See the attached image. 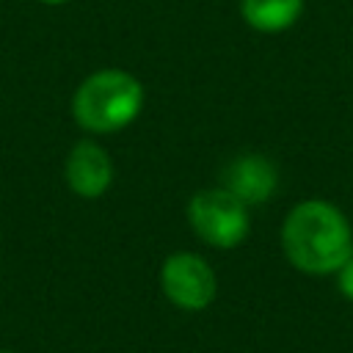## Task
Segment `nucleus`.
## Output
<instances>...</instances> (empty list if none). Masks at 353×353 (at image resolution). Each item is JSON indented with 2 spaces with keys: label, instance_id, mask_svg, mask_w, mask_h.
<instances>
[{
  "label": "nucleus",
  "instance_id": "nucleus-1",
  "mask_svg": "<svg viewBox=\"0 0 353 353\" xmlns=\"http://www.w3.org/2000/svg\"><path fill=\"white\" fill-rule=\"evenodd\" d=\"M281 245L287 259L303 273H336L353 254L350 223L328 201L312 199L290 210L281 226Z\"/></svg>",
  "mask_w": 353,
  "mask_h": 353
},
{
  "label": "nucleus",
  "instance_id": "nucleus-6",
  "mask_svg": "<svg viewBox=\"0 0 353 353\" xmlns=\"http://www.w3.org/2000/svg\"><path fill=\"white\" fill-rule=\"evenodd\" d=\"M279 185L276 165L262 154H243L234 157L223 168V188L237 196L243 204H262L273 196Z\"/></svg>",
  "mask_w": 353,
  "mask_h": 353
},
{
  "label": "nucleus",
  "instance_id": "nucleus-8",
  "mask_svg": "<svg viewBox=\"0 0 353 353\" xmlns=\"http://www.w3.org/2000/svg\"><path fill=\"white\" fill-rule=\"evenodd\" d=\"M336 273H339V290L345 292V298L353 301V254L347 256V262H345Z\"/></svg>",
  "mask_w": 353,
  "mask_h": 353
},
{
  "label": "nucleus",
  "instance_id": "nucleus-5",
  "mask_svg": "<svg viewBox=\"0 0 353 353\" xmlns=\"http://www.w3.org/2000/svg\"><path fill=\"white\" fill-rule=\"evenodd\" d=\"M63 176L69 182V188L83 196V199H97L110 188L113 179V163L110 154L91 141H80L72 146V152L66 154V165H63Z\"/></svg>",
  "mask_w": 353,
  "mask_h": 353
},
{
  "label": "nucleus",
  "instance_id": "nucleus-9",
  "mask_svg": "<svg viewBox=\"0 0 353 353\" xmlns=\"http://www.w3.org/2000/svg\"><path fill=\"white\" fill-rule=\"evenodd\" d=\"M41 3H47V6H61V3H66V0H41Z\"/></svg>",
  "mask_w": 353,
  "mask_h": 353
},
{
  "label": "nucleus",
  "instance_id": "nucleus-4",
  "mask_svg": "<svg viewBox=\"0 0 353 353\" xmlns=\"http://www.w3.org/2000/svg\"><path fill=\"white\" fill-rule=\"evenodd\" d=\"M160 281H163L165 298L188 312H199V309L210 306L215 298V290H218L212 268L190 251L171 254L163 265Z\"/></svg>",
  "mask_w": 353,
  "mask_h": 353
},
{
  "label": "nucleus",
  "instance_id": "nucleus-3",
  "mask_svg": "<svg viewBox=\"0 0 353 353\" xmlns=\"http://www.w3.org/2000/svg\"><path fill=\"white\" fill-rule=\"evenodd\" d=\"M188 221L193 232L215 248H234L243 243L251 223L245 204L226 188L199 190L188 204Z\"/></svg>",
  "mask_w": 353,
  "mask_h": 353
},
{
  "label": "nucleus",
  "instance_id": "nucleus-2",
  "mask_svg": "<svg viewBox=\"0 0 353 353\" xmlns=\"http://www.w3.org/2000/svg\"><path fill=\"white\" fill-rule=\"evenodd\" d=\"M143 105L141 83L124 69H99L88 74L72 99L74 121L88 132H116L135 121Z\"/></svg>",
  "mask_w": 353,
  "mask_h": 353
},
{
  "label": "nucleus",
  "instance_id": "nucleus-7",
  "mask_svg": "<svg viewBox=\"0 0 353 353\" xmlns=\"http://www.w3.org/2000/svg\"><path fill=\"white\" fill-rule=\"evenodd\" d=\"M243 19L259 33L287 30L303 11V0H240Z\"/></svg>",
  "mask_w": 353,
  "mask_h": 353
},
{
  "label": "nucleus",
  "instance_id": "nucleus-10",
  "mask_svg": "<svg viewBox=\"0 0 353 353\" xmlns=\"http://www.w3.org/2000/svg\"><path fill=\"white\" fill-rule=\"evenodd\" d=\"M0 353H11V350H0Z\"/></svg>",
  "mask_w": 353,
  "mask_h": 353
}]
</instances>
